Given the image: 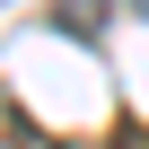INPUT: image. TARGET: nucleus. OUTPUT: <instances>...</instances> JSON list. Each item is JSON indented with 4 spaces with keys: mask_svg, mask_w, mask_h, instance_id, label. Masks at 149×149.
I'll return each mask as SVG.
<instances>
[{
    "mask_svg": "<svg viewBox=\"0 0 149 149\" xmlns=\"http://www.w3.org/2000/svg\"><path fill=\"white\" fill-rule=\"evenodd\" d=\"M114 149H149V132H114Z\"/></svg>",
    "mask_w": 149,
    "mask_h": 149,
    "instance_id": "1",
    "label": "nucleus"
},
{
    "mask_svg": "<svg viewBox=\"0 0 149 149\" xmlns=\"http://www.w3.org/2000/svg\"><path fill=\"white\" fill-rule=\"evenodd\" d=\"M140 9H149V0H140Z\"/></svg>",
    "mask_w": 149,
    "mask_h": 149,
    "instance_id": "2",
    "label": "nucleus"
}]
</instances>
